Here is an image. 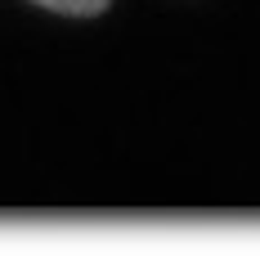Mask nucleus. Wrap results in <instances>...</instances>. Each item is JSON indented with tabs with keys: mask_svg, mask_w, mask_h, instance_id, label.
Listing matches in <instances>:
<instances>
[{
	"mask_svg": "<svg viewBox=\"0 0 260 256\" xmlns=\"http://www.w3.org/2000/svg\"><path fill=\"white\" fill-rule=\"evenodd\" d=\"M36 5H45L54 14H72V18H90V14H104L112 0H36Z\"/></svg>",
	"mask_w": 260,
	"mask_h": 256,
	"instance_id": "1",
	"label": "nucleus"
}]
</instances>
